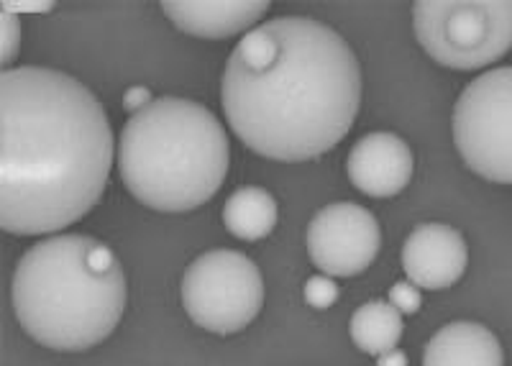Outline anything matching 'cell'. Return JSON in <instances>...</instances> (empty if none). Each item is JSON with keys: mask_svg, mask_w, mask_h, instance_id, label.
Returning a JSON list of instances; mask_svg holds the SVG:
<instances>
[{"mask_svg": "<svg viewBox=\"0 0 512 366\" xmlns=\"http://www.w3.org/2000/svg\"><path fill=\"white\" fill-rule=\"evenodd\" d=\"M116 141L100 100L47 67L0 75V223L13 236L59 233L90 213Z\"/></svg>", "mask_w": 512, "mask_h": 366, "instance_id": "cell-1", "label": "cell"}, {"mask_svg": "<svg viewBox=\"0 0 512 366\" xmlns=\"http://www.w3.org/2000/svg\"><path fill=\"white\" fill-rule=\"evenodd\" d=\"M221 103L246 149L274 162H308L354 126L359 59L346 39L315 18H272L233 47Z\"/></svg>", "mask_w": 512, "mask_h": 366, "instance_id": "cell-2", "label": "cell"}, {"mask_svg": "<svg viewBox=\"0 0 512 366\" xmlns=\"http://www.w3.org/2000/svg\"><path fill=\"white\" fill-rule=\"evenodd\" d=\"M126 274L111 246L80 233H57L16 264V320L41 346L88 351L116 331L126 310Z\"/></svg>", "mask_w": 512, "mask_h": 366, "instance_id": "cell-3", "label": "cell"}, {"mask_svg": "<svg viewBox=\"0 0 512 366\" xmlns=\"http://www.w3.org/2000/svg\"><path fill=\"white\" fill-rule=\"evenodd\" d=\"M231 146L205 105L159 98L128 118L118 139V172L128 192L159 213H187L226 182Z\"/></svg>", "mask_w": 512, "mask_h": 366, "instance_id": "cell-4", "label": "cell"}, {"mask_svg": "<svg viewBox=\"0 0 512 366\" xmlns=\"http://www.w3.org/2000/svg\"><path fill=\"white\" fill-rule=\"evenodd\" d=\"M413 29L441 67L482 70L512 49V0H420Z\"/></svg>", "mask_w": 512, "mask_h": 366, "instance_id": "cell-5", "label": "cell"}, {"mask_svg": "<svg viewBox=\"0 0 512 366\" xmlns=\"http://www.w3.org/2000/svg\"><path fill=\"white\" fill-rule=\"evenodd\" d=\"M180 295L195 326L221 336L239 333L264 305L262 272L241 251H208L185 269Z\"/></svg>", "mask_w": 512, "mask_h": 366, "instance_id": "cell-6", "label": "cell"}, {"mask_svg": "<svg viewBox=\"0 0 512 366\" xmlns=\"http://www.w3.org/2000/svg\"><path fill=\"white\" fill-rule=\"evenodd\" d=\"M454 141L474 175L512 185V67L466 85L454 108Z\"/></svg>", "mask_w": 512, "mask_h": 366, "instance_id": "cell-7", "label": "cell"}, {"mask_svg": "<svg viewBox=\"0 0 512 366\" xmlns=\"http://www.w3.org/2000/svg\"><path fill=\"white\" fill-rule=\"evenodd\" d=\"M305 244L320 272L328 277H354L377 259L382 231L367 208L331 203L313 215Z\"/></svg>", "mask_w": 512, "mask_h": 366, "instance_id": "cell-8", "label": "cell"}, {"mask_svg": "<svg viewBox=\"0 0 512 366\" xmlns=\"http://www.w3.org/2000/svg\"><path fill=\"white\" fill-rule=\"evenodd\" d=\"M469 249L456 228L443 223H425L408 236L402 246V269L413 285L423 290H446L466 272Z\"/></svg>", "mask_w": 512, "mask_h": 366, "instance_id": "cell-9", "label": "cell"}, {"mask_svg": "<svg viewBox=\"0 0 512 366\" xmlns=\"http://www.w3.org/2000/svg\"><path fill=\"white\" fill-rule=\"evenodd\" d=\"M354 187L369 198H392L413 180V152L397 134L361 136L346 159Z\"/></svg>", "mask_w": 512, "mask_h": 366, "instance_id": "cell-10", "label": "cell"}, {"mask_svg": "<svg viewBox=\"0 0 512 366\" xmlns=\"http://www.w3.org/2000/svg\"><path fill=\"white\" fill-rule=\"evenodd\" d=\"M162 11L180 31L198 39H228L249 34L267 16V0H231V3H162Z\"/></svg>", "mask_w": 512, "mask_h": 366, "instance_id": "cell-11", "label": "cell"}, {"mask_svg": "<svg viewBox=\"0 0 512 366\" xmlns=\"http://www.w3.org/2000/svg\"><path fill=\"white\" fill-rule=\"evenodd\" d=\"M423 366H505V354L489 328L456 320L425 343Z\"/></svg>", "mask_w": 512, "mask_h": 366, "instance_id": "cell-12", "label": "cell"}, {"mask_svg": "<svg viewBox=\"0 0 512 366\" xmlns=\"http://www.w3.org/2000/svg\"><path fill=\"white\" fill-rule=\"evenodd\" d=\"M223 223L241 241L269 236L277 223V203L262 187H239L223 208Z\"/></svg>", "mask_w": 512, "mask_h": 366, "instance_id": "cell-13", "label": "cell"}, {"mask_svg": "<svg viewBox=\"0 0 512 366\" xmlns=\"http://www.w3.org/2000/svg\"><path fill=\"white\" fill-rule=\"evenodd\" d=\"M349 331L351 341L364 354L379 356L384 351L397 349L405 326H402V313L395 305H390V300H372L356 310Z\"/></svg>", "mask_w": 512, "mask_h": 366, "instance_id": "cell-14", "label": "cell"}, {"mask_svg": "<svg viewBox=\"0 0 512 366\" xmlns=\"http://www.w3.org/2000/svg\"><path fill=\"white\" fill-rule=\"evenodd\" d=\"M303 295L308 300V305H313L318 310H326L338 300V285L328 274H315V277H310L305 282Z\"/></svg>", "mask_w": 512, "mask_h": 366, "instance_id": "cell-15", "label": "cell"}, {"mask_svg": "<svg viewBox=\"0 0 512 366\" xmlns=\"http://www.w3.org/2000/svg\"><path fill=\"white\" fill-rule=\"evenodd\" d=\"M390 305H395L402 315H415L423 305V295H420V287L413 285V282H395L390 287Z\"/></svg>", "mask_w": 512, "mask_h": 366, "instance_id": "cell-16", "label": "cell"}, {"mask_svg": "<svg viewBox=\"0 0 512 366\" xmlns=\"http://www.w3.org/2000/svg\"><path fill=\"white\" fill-rule=\"evenodd\" d=\"M0 24H3V67L11 70L13 59H16L18 47H21V21L13 13L0 11Z\"/></svg>", "mask_w": 512, "mask_h": 366, "instance_id": "cell-17", "label": "cell"}, {"mask_svg": "<svg viewBox=\"0 0 512 366\" xmlns=\"http://www.w3.org/2000/svg\"><path fill=\"white\" fill-rule=\"evenodd\" d=\"M149 103H152V93H149L146 88H141V85H136V88H128L126 95H123V108H126L131 116L139 111H144Z\"/></svg>", "mask_w": 512, "mask_h": 366, "instance_id": "cell-18", "label": "cell"}, {"mask_svg": "<svg viewBox=\"0 0 512 366\" xmlns=\"http://www.w3.org/2000/svg\"><path fill=\"white\" fill-rule=\"evenodd\" d=\"M52 8L54 3H11V0L0 3V11L13 13V16H21V13H47Z\"/></svg>", "mask_w": 512, "mask_h": 366, "instance_id": "cell-19", "label": "cell"}, {"mask_svg": "<svg viewBox=\"0 0 512 366\" xmlns=\"http://www.w3.org/2000/svg\"><path fill=\"white\" fill-rule=\"evenodd\" d=\"M377 366H408V356L402 349H390L377 356Z\"/></svg>", "mask_w": 512, "mask_h": 366, "instance_id": "cell-20", "label": "cell"}]
</instances>
